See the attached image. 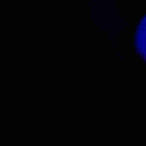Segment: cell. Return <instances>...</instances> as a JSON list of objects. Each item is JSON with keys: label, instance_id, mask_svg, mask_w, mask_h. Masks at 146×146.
Here are the masks:
<instances>
[{"label": "cell", "instance_id": "obj_1", "mask_svg": "<svg viewBox=\"0 0 146 146\" xmlns=\"http://www.w3.org/2000/svg\"><path fill=\"white\" fill-rule=\"evenodd\" d=\"M135 48L140 57L146 62V15L138 23L135 32Z\"/></svg>", "mask_w": 146, "mask_h": 146}]
</instances>
